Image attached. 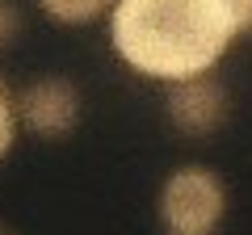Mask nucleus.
Instances as JSON below:
<instances>
[{
	"label": "nucleus",
	"instance_id": "obj_6",
	"mask_svg": "<svg viewBox=\"0 0 252 235\" xmlns=\"http://www.w3.org/2000/svg\"><path fill=\"white\" fill-rule=\"evenodd\" d=\"M13 135H17V118H13L9 88H4V80H0V160L9 155V147H13Z\"/></svg>",
	"mask_w": 252,
	"mask_h": 235
},
{
	"label": "nucleus",
	"instance_id": "obj_3",
	"mask_svg": "<svg viewBox=\"0 0 252 235\" xmlns=\"http://www.w3.org/2000/svg\"><path fill=\"white\" fill-rule=\"evenodd\" d=\"M227 88L215 76H193V80H177L168 88V122L189 139H206L227 122Z\"/></svg>",
	"mask_w": 252,
	"mask_h": 235
},
{
	"label": "nucleus",
	"instance_id": "obj_5",
	"mask_svg": "<svg viewBox=\"0 0 252 235\" xmlns=\"http://www.w3.org/2000/svg\"><path fill=\"white\" fill-rule=\"evenodd\" d=\"M38 4H42L55 21H63V26H84V21H93V17L105 13L109 0H38Z\"/></svg>",
	"mask_w": 252,
	"mask_h": 235
},
{
	"label": "nucleus",
	"instance_id": "obj_9",
	"mask_svg": "<svg viewBox=\"0 0 252 235\" xmlns=\"http://www.w3.org/2000/svg\"><path fill=\"white\" fill-rule=\"evenodd\" d=\"M0 235H9V231H0Z\"/></svg>",
	"mask_w": 252,
	"mask_h": 235
},
{
	"label": "nucleus",
	"instance_id": "obj_1",
	"mask_svg": "<svg viewBox=\"0 0 252 235\" xmlns=\"http://www.w3.org/2000/svg\"><path fill=\"white\" fill-rule=\"evenodd\" d=\"M235 34L227 0H118L109 21L114 51L135 72L168 84L206 76Z\"/></svg>",
	"mask_w": 252,
	"mask_h": 235
},
{
	"label": "nucleus",
	"instance_id": "obj_4",
	"mask_svg": "<svg viewBox=\"0 0 252 235\" xmlns=\"http://www.w3.org/2000/svg\"><path fill=\"white\" fill-rule=\"evenodd\" d=\"M21 118L34 135H46V139H63L67 130L76 126L80 118V92L72 88L67 80H34L17 101Z\"/></svg>",
	"mask_w": 252,
	"mask_h": 235
},
{
	"label": "nucleus",
	"instance_id": "obj_7",
	"mask_svg": "<svg viewBox=\"0 0 252 235\" xmlns=\"http://www.w3.org/2000/svg\"><path fill=\"white\" fill-rule=\"evenodd\" d=\"M21 29V13H17V0H0V51L17 38Z\"/></svg>",
	"mask_w": 252,
	"mask_h": 235
},
{
	"label": "nucleus",
	"instance_id": "obj_2",
	"mask_svg": "<svg viewBox=\"0 0 252 235\" xmlns=\"http://www.w3.org/2000/svg\"><path fill=\"white\" fill-rule=\"evenodd\" d=\"M227 210V189L219 181V172L210 168H177L160 189V218L168 235H210L223 223Z\"/></svg>",
	"mask_w": 252,
	"mask_h": 235
},
{
	"label": "nucleus",
	"instance_id": "obj_8",
	"mask_svg": "<svg viewBox=\"0 0 252 235\" xmlns=\"http://www.w3.org/2000/svg\"><path fill=\"white\" fill-rule=\"evenodd\" d=\"M227 9H231V17H235V29L248 34L252 29V0H227Z\"/></svg>",
	"mask_w": 252,
	"mask_h": 235
}]
</instances>
